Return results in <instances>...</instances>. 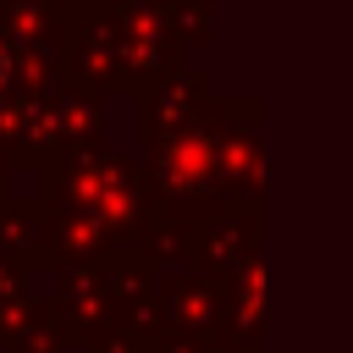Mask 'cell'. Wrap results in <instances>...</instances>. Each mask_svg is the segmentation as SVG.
Listing matches in <instances>:
<instances>
[{
	"label": "cell",
	"mask_w": 353,
	"mask_h": 353,
	"mask_svg": "<svg viewBox=\"0 0 353 353\" xmlns=\"http://www.w3.org/2000/svg\"><path fill=\"white\" fill-rule=\"evenodd\" d=\"M0 77H6V50H0Z\"/></svg>",
	"instance_id": "cell-1"
}]
</instances>
